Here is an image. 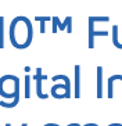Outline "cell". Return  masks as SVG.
Here are the masks:
<instances>
[{
  "label": "cell",
  "instance_id": "obj_1",
  "mask_svg": "<svg viewBox=\"0 0 122 126\" xmlns=\"http://www.w3.org/2000/svg\"><path fill=\"white\" fill-rule=\"evenodd\" d=\"M107 31H94V22L89 17V48H94V37L96 36H107Z\"/></svg>",
  "mask_w": 122,
  "mask_h": 126
},
{
  "label": "cell",
  "instance_id": "obj_2",
  "mask_svg": "<svg viewBox=\"0 0 122 126\" xmlns=\"http://www.w3.org/2000/svg\"><path fill=\"white\" fill-rule=\"evenodd\" d=\"M33 78H35V80H36V94H37V97L42 98V100L49 98L47 94H44V93L42 92V80H43V79H47V76L42 75V68H37V69H36V75H35Z\"/></svg>",
  "mask_w": 122,
  "mask_h": 126
},
{
  "label": "cell",
  "instance_id": "obj_3",
  "mask_svg": "<svg viewBox=\"0 0 122 126\" xmlns=\"http://www.w3.org/2000/svg\"><path fill=\"white\" fill-rule=\"evenodd\" d=\"M52 22L57 25V31H58V28L61 31H64L67 28V33H72V17H67L64 22H60L58 17H53Z\"/></svg>",
  "mask_w": 122,
  "mask_h": 126
},
{
  "label": "cell",
  "instance_id": "obj_4",
  "mask_svg": "<svg viewBox=\"0 0 122 126\" xmlns=\"http://www.w3.org/2000/svg\"><path fill=\"white\" fill-rule=\"evenodd\" d=\"M52 80L57 82V80H63L64 83H65V87H67V93H65V98H71L72 97V92H71V80L68 76H65V75H55V76H53Z\"/></svg>",
  "mask_w": 122,
  "mask_h": 126
},
{
  "label": "cell",
  "instance_id": "obj_5",
  "mask_svg": "<svg viewBox=\"0 0 122 126\" xmlns=\"http://www.w3.org/2000/svg\"><path fill=\"white\" fill-rule=\"evenodd\" d=\"M75 98L81 97V67L75 65Z\"/></svg>",
  "mask_w": 122,
  "mask_h": 126
},
{
  "label": "cell",
  "instance_id": "obj_6",
  "mask_svg": "<svg viewBox=\"0 0 122 126\" xmlns=\"http://www.w3.org/2000/svg\"><path fill=\"white\" fill-rule=\"evenodd\" d=\"M97 98H103V68L97 67Z\"/></svg>",
  "mask_w": 122,
  "mask_h": 126
},
{
  "label": "cell",
  "instance_id": "obj_7",
  "mask_svg": "<svg viewBox=\"0 0 122 126\" xmlns=\"http://www.w3.org/2000/svg\"><path fill=\"white\" fill-rule=\"evenodd\" d=\"M53 17H35V21L39 22V26H40V33H44L46 32V22L47 21H52Z\"/></svg>",
  "mask_w": 122,
  "mask_h": 126
},
{
  "label": "cell",
  "instance_id": "obj_8",
  "mask_svg": "<svg viewBox=\"0 0 122 126\" xmlns=\"http://www.w3.org/2000/svg\"><path fill=\"white\" fill-rule=\"evenodd\" d=\"M4 48V17H0V50Z\"/></svg>",
  "mask_w": 122,
  "mask_h": 126
},
{
  "label": "cell",
  "instance_id": "obj_9",
  "mask_svg": "<svg viewBox=\"0 0 122 126\" xmlns=\"http://www.w3.org/2000/svg\"><path fill=\"white\" fill-rule=\"evenodd\" d=\"M31 76H25V98H31Z\"/></svg>",
  "mask_w": 122,
  "mask_h": 126
},
{
  "label": "cell",
  "instance_id": "obj_10",
  "mask_svg": "<svg viewBox=\"0 0 122 126\" xmlns=\"http://www.w3.org/2000/svg\"><path fill=\"white\" fill-rule=\"evenodd\" d=\"M93 19V22H108L110 17H90Z\"/></svg>",
  "mask_w": 122,
  "mask_h": 126
},
{
  "label": "cell",
  "instance_id": "obj_11",
  "mask_svg": "<svg viewBox=\"0 0 122 126\" xmlns=\"http://www.w3.org/2000/svg\"><path fill=\"white\" fill-rule=\"evenodd\" d=\"M83 126H99L97 123H86V125H83Z\"/></svg>",
  "mask_w": 122,
  "mask_h": 126
},
{
  "label": "cell",
  "instance_id": "obj_12",
  "mask_svg": "<svg viewBox=\"0 0 122 126\" xmlns=\"http://www.w3.org/2000/svg\"><path fill=\"white\" fill-rule=\"evenodd\" d=\"M68 126H81V125H79V123H76V122H75V123H68Z\"/></svg>",
  "mask_w": 122,
  "mask_h": 126
},
{
  "label": "cell",
  "instance_id": "obj_13",
  "mask_svg": "<svg viewBox=\"0 0 122 126\" xmlns=\"http://www.w3.org/2000/svg\"><path fill=\"white\" fill-rule=\"evenodd\" d=\"M115 76H117V80H118V79H119V80H122V75H115Z\"/></svg>",
  "mask_w": 122,
  "mask_h": 126
},
{
  "label": "cell",
  "instance_id": "obj_14",
  "mask_svg": "<svg viewBox=\"0 0 122 126\" xmlns=\"http://www.w3.org/2000/svg\"><path fill=\"white\" fill-rule=\"evenodd\" d=\"M6 126H11V123H6ZM21 126H28V125H26V123H22Z\"/></svg>",
  "mask_w": 122,
  "mask_h": 126
}]
</instances>
